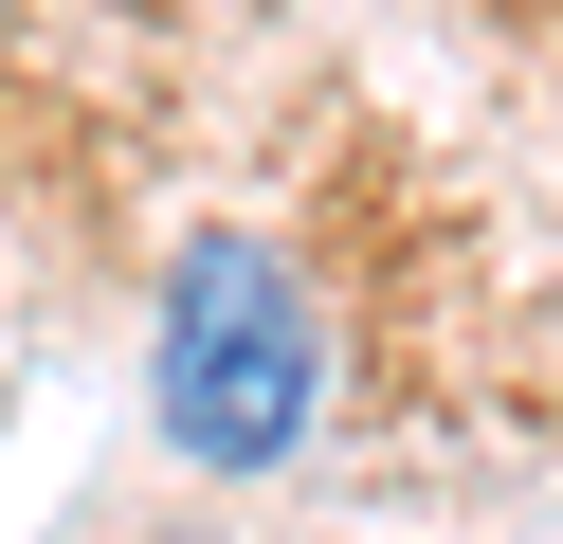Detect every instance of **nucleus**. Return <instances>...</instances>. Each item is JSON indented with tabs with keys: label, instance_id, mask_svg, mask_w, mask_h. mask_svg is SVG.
Segmentation results:
<instances>
[{
	"label": "nucleus",
	"instance_id": "obj_1",
	"mask_svg": "<svg viewBox=\"0 0 563 544\" xmlns=\"http://www.w3.org/2000/svg\"><path fill=\"white\" fill-rule=\"evenodd\" d=\"M146 399H164V454H200V471H273L309 435V309H291V273L255 236H200L164 273Z\"/></svg>",
	"mask_w": 563,
	"mask_h": 544
}]
</instances>
